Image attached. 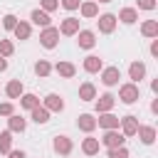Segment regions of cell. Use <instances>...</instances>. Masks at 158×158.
I'll return each instance as SVG.
<instances>
[{"label": "cell", "mask_w": 158, "mask_h": 158, "mask_svg": "<svg viewBox=\"0 0 158 158\" xmlns=\"http://www.w3.org/2000/svg\"><path fill=\"white\" fill-rule=\"evenodd\" d=\"M0 114L2 116H12V104H0Z\"/></svg>", "instance_id": "cell-36"}, {"label": "cell", "mask_w": 158, "mask_h": 158, "mask_svg": "<svg viewBox=\"0 0 158 158\" xmlns=\"http://www.w3.org/2000/svg\"><path fill=\"white\" fill-rule=\"evenodd\" d=\"M99 2H111V0H99Z\"/></svg>", "instance_id": "cell-41"}, {"label": "cell", "mask_w": 158, "mask_h": 158, "mask_svg": "<svg viewBox=\"0 0 158 158\" xmlns=\"http://www.w3.org/2000/svg\"><path fill=\"white\" fill-rule=\"evenodd\" d=\"M10 158H25V153H22V151H12V153H10Z\"/></svg>", "instance_id": "cell-39"}, {"label": "cell", "mask_w": 158, "mask_h": 158, "mask_svg": "<svg viewBox=\"0 0 158 158\" xmlns=\"http://www.w3.org/2000/svg\"><path fill=\"white\" fill-rule=\"evenodd\" d=\"M12 32H15L17 40H27V37H30V25H27V22H17Z\"/></svg>", "instance_id": "cell-22"}, {"label": "cell", "mask_w": 158, "mask_h": 158, "mask_svg": "<svg viewBox=\"0 0 158 158\" xmlns=\"http://www.w3.org/2000/svg\"><path fill=\"white\" fill-rule=\"evenodd\" d=\"M32 118H35V123H47L49 121V111L44 106H35L32 109Z\"/></svg>", "instance_id": "cell-18"}, {"label": "cell", "mask_w": 158, "mask_h": 158, "mask_svg": "<svg viewBox=\"0 0 158 158\" xmlns=\"http://www.w3.org/2000/svg\"><path fill=\"white\" fill-rule=\"evenodd\" d=\"M2 25H5L7 30H15V25H17V17H15V15H5V17H2Z\"/></svg>", "instance_id": "cell-33"}, {"label": "cell", "mask_w": 158, "mask_h": 158, "mask_svg": "<svg viewBox=\"0 0 158 158\" xmlns=\"http://www.w3.org/2000/svg\"><path fill=\"white\" fill-rule=\"evenodd\" d=\"M118 99H121L123 104H133V101H138V86H136V84H123L121 91H118Z\"/></svg>", "instance_id": "cell-3"}, {"label": "cell", "mask_w": 158, "mask_h": 158, "mask_svg": "<svg viewBox=\"0 0 158 158\" xmlns=\"http://www.w3.org/2000/svg\"><path fill=\"white\" fill-rule=\"evenodd\" d=\"M138 7L141 10H153L156 7V0H138Z\"/></svg>", "instance_id": "cell-35"}, {"label": "cell", "mask_w": 158, "mask_h": 158, "mask_svg": "<svg viewBox=\"0 0 158 158\" xmlns=\"http://www.w3.org/2000/svg\"><path fill=\"white\" fill-rule=\"evenodd\" d=\"M151 54H156V57H158V40L151 44Z\"/></svg>", "instance_id": "cell-38"}, {"label": "cell", "mask_w": 158, "mask_h": 158, "mask_svg": "<svg viewBox=\"0 0 158 158\" xmlns=\"http://www.w3.org/2000/svg\"><path fill=\"white\" fill-rule=\"evenodd\" d=\"M62 5H64L67 10H77V7H79V0H62Z\"/></svg>", "instance_id": "cell-37"}, {"label": "cell", "mask_w": 158, "mask_h": 158, "mask_svg": "<svg viewBox=\"0 0 158 158\" xmlns=\"http://www.w3.org/2000/svg\"><path fill=\"white\" fill-rule=\"evenodd\" d=\"M101 141H104V146H106V148H118V146H123L126 136H123V133H118L116 128H111V131H106V133H104V138H101Z\"/></svg>", "instance_id": "cell-2"}, {"label": "cell", "mask_w": 158, "mask_h": 158, "mask_svg": "<svg viewBox=\"0 0 158 158\" xmlns=\"http://www.w3.org/2000/svg\"><path fill=\"white\" fill-rule=\"evenodd\" d=\"M79 99L81 101H91V99H96V89H94V84H81L79 86Z\"/></svg>", "instance_id": "cell-15"}, {"label": "cell", "mask_w": 158, "mask_h": 158, "mask_svg": "<svg viewBox=\"0 0 158 158\" xmlns=\"http://www.w3.org/2000/svg\"><path fill=\"white\" fill-rule=\"evenodd\" d=\"M81 15L84 17H94L96 15V2H84L81 5Z\"/></svg>", "instance_id": "cell-30"}, {"label": "cell", "mask_w": 158, "mask_h": 158, "mask_svg": "<svg viewBox=\"0 0 158 158\" xmlns=\"http://www.w3.org/2000/svg\"><path fill=\"white\" fill-rule=\"evenodd\" d=\"M114 27H116V15L106 12V15H101V17H99V32L109 35V32H114Z\"/></svg>", "instance_id": "cell-4"}, {"label": "cell", "mask_w": 158, "mask_h": 158, "mask_svg": "<svg viewBox=\"0 0 158 158\" xmlns=\"http://www.w3.org/2000/svg\"><path fill=\"white\" fill-rule=\"evenodd\" d=\"M20 104H22V106H25V109H30V111H32V109H35V106H40V99H37V96H35V94H25V96H22V99H20Z\"/></svg>", "instance_id": "cell-26"}, {"label": "cell", "mask_w": 158, "mask_h": 158, "mask_svg": "<svg viewBox=\"0 0 158 158\" xmlns=\"http://www.w3.org/2000/svg\"><path fill=\"white\" fill-rule=\"evenodd\" d=\"M0 54H2V57H10V54H12V42L2 40V42H0Z\"/></svg>", "instance_id": "cell-32"}, {"label": "cell", "mask_w": 158, "mask_h": 158, "mask_svg": "<svg viewBox=\"0 0 158 158\" xmlns=\"http://www.w3.org/2000/svg\"><path fill=\"white\" fill-rule=\"evenodd\" d=\"M10 143H12L10 131H2V133H0V153H7V151H10Z\"/></svg>", "instance_id": "cell-27"}, {"label": "cell", "mask_w": 158, "mask_h": 158, "mask_svg": "<svg viewBox=\"0 0 158 158\" xmlns=\"http://www.w3.org/2000/svg\"><path fill=\"white\" fill-rule=\"evenodd\" d=\"M141 32H143L146 37H158V22H156V20H148V22H143Z\"/></svg>", "instance_id": "cell-20"}, {"label": "cell", "mask_w": 158, "mask_h": 158, "mask_svg": "<svg viewBox=\"0 0 158 158\" xmlns=\"http://www.w3.org/2000/svg\"><path fill=\"white\" fill-rule=\"evenodd\" d=\"M77 42H79V47H81V49H91L96 40H94V32H91V30H81Z\"/></svg>", "instance_id": "cell-9"}, {"label": "cell", "mask_w": 158, "mask_h": 158, "mask_svg": "<svg viewBox=\"0 0 158 158\" xmlns=\"http://www.w3.org/2000/svg\"><path fill=\"white\" fill-rule=\"evenodd\" d=\"M57 40H59V30H57V27H44L42 35H40V42H42V47H47V49H52V47L57 44Z\"/></svg>", "instance_id": "cell-1"}, {"label": "cell", "mask_w": 158, "mask_h": 158, "mask_svg": "<svg viewBox=\"0 0 158 158\" xmlns=\"http://www.w3.org/2000/svg\"><path fill=\"white\" fill-rule=\"evenodd\" d=\"M136 133L141 136V141H143L146 146L156 141V128H153V126H138V131H136Z\"/></svg>", "instance_id": "cell-13"}, {"label": "cell", "mask_w": 158, "mask_h": 158, "mask_svg": "<svg viewBox=\"0 0 158 158\" xmlns=\"http://www.w3.org/2000/svg\"><path fill=\"white\" fill-rule=\"evenodd\" d=\"M44 109H47V111H62V109H64V101H62L57 94H47V96H44Z\"/></svg>", "instance_id": "cell-8"}, {"label": "cell", "mask_w": 158, "mask_h": 158, "mask_svg": "<svg viewBox=\"0 0 158 158\" xmlns=\"http://www.w3.org/2000/svg\"><path fill=\"white\" fill-rule=\"evenodd\" d=\"M118 20H121V22H126V25H133V22L138 20V12H136L133 7H123V10H121V15H118Z\"/></svg>", "instance_id": "cell-16"}, {"label": "cell", "mask_w": 158, "mask_h": 158, "mask_svg": "<svg viewBox=\"0 0 158 158\" xmlns=\"http://www.w3.org/2000/svg\"><path fill=\"white\" fill-rule=\"evenodd\" d=\"M118 79H121V72H118V67H109V69H104V74H101V81H104L106 86H114V84H118Z\"/></svg>", "instance_id": "cell-5"}, {"label": "cell", "mask_w": 158, "mask_h": 158, "mask_svg": "<svg viewBox=\"0 0 158 158\" xmlns=\"http://www.w3.org/2000/svg\"><path fill=\"white\" fill-rule=\"evenodd\" d=\"M5 91H7V96H10V99H17V96L22 94V81H20V79H12V81L7 84V89H5Z\"/></svg>", "instance_id": "cell-19"}, {"label": "cell", "mask_w": 158, "mask_h": 158, "mask_svg": "<svg viewBox=\"0 0 158 158\" xmlns=\"http://www.w3.org/2000/svg\"><path fill=\"white\" fill-rule=\"evenodd\" d=\"M109 158H128V151H126L123 146H118V148H109Z\"/></svg>", "instance_id": "cell-31"}, {"label": "cell", "mask_w": 158, "mask_h": 158, "mask_svg": "<svg viewBox=\"0 0 158 158\" xmlns=\"http://www.w3.org/2000/svg\"><path fill=\"white\" fill-rule=\"evenodd\" d=\"M52 146H54V151H57L59 156H69V151H72V141H69L67 136H57Z\"/></svg>", "instance_id": "cell-7"}, {"label": "cell", "mask_w": 158, "mask_h": 158, "mask_svg": "<svg viewBox=\"0 0 158 158\" xmlns=\"http://www.w3.org/2000/svg\"><path fill=\"white\" fill-rule=\"evenodd\" d=\"M57 0H42V7H44V12H49V10H57Z\"/></svg>", "instance_id": "cell-34"}, {"label": "cell", "mask_w": 158, "mask_h": 158, "mask_svg": "<svg viewBox=\"0 0 158 158\" xmlns=\"http://www.w3.org/2000/svg\"><path fill=\"white\" fill-rule=\"evenodd\" d=\"M114 101H116V99H114L111 94H104V96L96 101V109H99V111H109V109L114 106Z\"/></svg>", "instance_id": "cell-24"}, {"label": "cell", "mask_w": 158, "mask_h": 158, "mask_svg": "<svg viewBox=\"0 0 158 158\" xmlns=\"http://www.w3.org/2000/svg\"><path fill=\"white\" fill-rule=\"evenodd\" d=\"M81 151H84V153H89V156L99 153V141H96V138H84V143H81Z\"/></svg>", "instance_id": "cell-21"}, {"label": "cell", "mask_w": 158, "mask_h": 158, "mask_svg": "<svg viewBox=\"0 0 158 158\" xmlns=\"http://www.w3.org/2000/svg\"><path fill=\"white\" fill-rule=\"evenodd\" d=\"M128 74H131L133 81H141V79L146 77V64H143V62H133V64L128 67Z\"/></svg>", "instance_id": "cell-11"}, {"label": "cell", "mask_w": 158, "mask_h": 158, "mask_svg": "<svg viewBox=\"0 0 158 158\" xmlns=\"http://www.w3.org/2000/svg\"><path fill=\"white\" fill-rule=\"evenodd\" d=\"M77 126H79L81 131H94V128H96V118H94L91 114H81V116L77 118Z\"/></svg>", "instance_id": "cell-10"}, {"label": "cell", "mask_w": 158, "mask_h": 158, "mask_svg": "<svg viewBox=\"0 0 158 158\" xmlns=\"http://www.w3.org/2000/svg\"><path fill=\"white\" fill-rule=\"evenodd\" d=\"M84 69H86V72H99V69H101V59L94 57V54L86 57V59H84Z\"/></svg>", "instance_id": "cell-23"}, {"label": "cell", "mask_w": 158, "mask_h": 158, "mask_svg": "<svg viewBox=\"0 0 158 158\" xmlns=\"http://www.w3.org/2000/svg\"><path fill=\"white\" fill-rule=\"evenodd\" d=\"M5 69H7V62H5L2 57H0V72H5Z\"/></svg>", "instance_id": "cell-40"}, {"label": "cell", "mask_w": 158, "mask_h": 158, "mask_svg": "<svg viewBox=\"0 0 158 158\" xmlns=\"http://www.w3.org/2000/svg\"><path fill=\"white\" fill-rule=\"evenodd\" d=\"M49 69H52V67H49L44 59H40V62L35 64V74H37V77H47V74H49Z\"/></svg>", "instance_id": "cell-28"}, {"label": "cell", "mask_w": 158, "mask_h": 158, "mask_svg": "<svg viewBox=\"0 0 158 158\" xmlns=\"http://www.w3.org/2000/svg\"><path fill=\"white\" fill-rule=\"evenodd\" d=\"M57 72H59L62 77H67V79H69V77H74V72H77V69H74V64H69V62H59V64H57Z\"/></svg>", "instance_id": "cell-25"}, {"label": "cell", "mask_w": 158, "mask_h": 158, "mask_svg": "<svg viewBox=\"0 0 158 158\" xmlns=\"http://www.w3.org/2000/svg\"><path fill=\"white\" fill-rule=\"evenodd\" d=\"M59 30H62V35H74V32H79V20L77 17H67Z\"/></svg>", "instance_id": "cell-14"}, {"label": "cell", "mask_w": 158, "mask_h": 158, "mask_svg": "<svg viewBox=\"0 0 158 158\" xmlns=\"http://www.w3.org/2000/svg\"><path fill=\"white\" fill-rule=\"evenodd\" d=\"M10 131H25V118L10 116Z\"/></svg>", "instance_id": "cell-29"}, {"label": "cell", "mask_w": 158, "mask_h": 158, "mask_svg": "<svg viewBox=\"0 0 158 158\" xmlns=\"http://www.w3.org/2000/svg\"><path fill=\"white\" fill-rule=\"evenodd\" d=\"M118 121H121V118H116L114 114H104V116H101V118H99L96 123H99L101 128H106V131H111V128H118Z\"/></svg>", "instance_id": "cell-12"}, {"label": "cell", "mask_w": 158, "mask_h": 158, "mask_svg": "<svg viewBox=\"0 0 158 158\" xmlns=\"http://www.w3.org/2000/svg\"><path fill=\"white\" fill-rule=\"evenodd\" d=\"M121 128H123V136H136V131H138V118H136V116H123V118H121Z\"/></svg>", "instance_id": "cell-6"}, {"label": "cell", "mask_w": 158, "mask_h": 158, "mask_svg": "<svg viewBox=\"0 0 158 158\" xmlns=\"http://www.w3.org/2000/svg\"><path fill=\"white\" fill-rule=\"evenodd\" d=\"M32 22L35 25H42V27H49V15L44 12V10H32Z\"/></svg>", "instance_id": "cell-17"}]
</instances>
